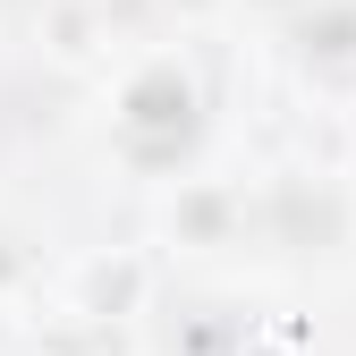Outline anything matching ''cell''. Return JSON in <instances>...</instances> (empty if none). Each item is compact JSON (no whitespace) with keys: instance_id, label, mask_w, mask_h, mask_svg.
I'll list each match as a JSON object with an SVG mask.
<instances>
[{"instance_id":"cell-3","label":"cell","mask_w":356,"mask_h":356,"mask_svg":"<svg viewBox=\"0 0 356 356\" xmlns=\"http://www.w3.org/2000/svg\"><path fill=\"white\" fill-rule=\"evenodd\" d=\"M170 9H178V17H187V26H212L220 9H229V0H170Z\"/></svg>"},{"instance_id":"cell-2","label":"cell","mask_w":356,"mask_h":356,"mask_svg":"<svg viewBox=\"0 0 356 356\" xmlns=\"http://www.w3.org/2000/svg\"><path fill=\"white\" fill-rule=\"evenodd\" d=\"M42 42H51V60H85V51H94V9H85V0H51Z\"/></svg>"},{"instance_id":"cell-1","label":"cell","mask_w":356,"mask_h":356,"mask_svg":"<svg viewBox=\"0 0 356 356\" xmlns=\"http://www.w3.org/2000/svg\"><path fill=\"white\" fill-rule=\"evenodd\" d=\"M145 289H153V263L136 246L85 254L76 272H68V314H85V323H127V314H145Z\"/></svg>"}]
</instances>
